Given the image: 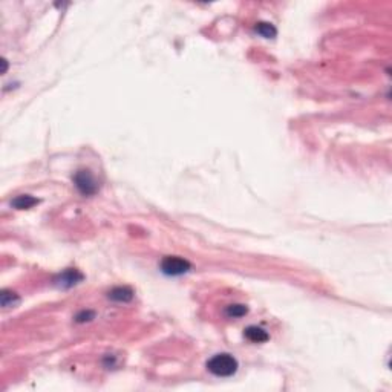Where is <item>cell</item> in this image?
<instances>
[{
	"mask_svg": "<svg viewBox=\"0 0 392 392\" xmlns=\"http://www.w3.org/2000/svg\"><path fill=\"white\" fill-rule=\"evenodd\" d=\"M238 360L230 354H216L207 362V369L216 377H231L238 371Z\"/></svg>",
	"mask_w": 392,
	"mask_h": 392,
	"instance_id": "obj_1",
	"label": "cell"
},
{
	"mask_svg": "<svg viewBox=\"0 0 392 392\" xmlns=\"http://www.w3.org/2000/svg\"><path fill=\"white\" fill-rule=\"evenodd\" d=\"M191 270V264L179 256H166L161 260V271L167 276H181Z\"/></svg>",
	"mask_w": 392,
	"mask_h": 392,
	"instance_id": "obj_2",
	"label": "cell"
},
{
	"mask_svg": "<svg viewBox=\"0 0 392 392\" xmlns=\"http://www.w3.org/2000/svg\"><path fill=\"white\" fill-rule=\"evenodd\" d=\"M74 184H75L77 190L85 196H92L98 190L97 181L89 170H78L74 175Z\"/></svg>",
	"mask_w": 392,
	"mask_h": 392,
	"instance_id": "obj_3",
	"label": "cell"
},
{
	"mask_svg": "<svg viewBox=\"0 0 392 392\" xmlns=\"http://www.w3.org/2000/svg\"><path fill=\"white\" fill-rule=\"evenodd\" d=\"M83 281V274L78 271V270H74V268H69L63 273H60L58 276L55 278L54 284L60 288H71L77 284H80Z\"/></svg>",
	"mask_w": 392,
	"mask_h": 392,
	"instance_id": "obj_4",
	"label": "cell"
},
{
	"mask_svg": "<svg viewBox=\"0 0 392 392\" xmlns=\"http://www.w3.org/2000/svg\"><path fill=\"white\" fill-rule=\"evenodd\" d=\"M244 336H245L247 340H250V342H253V343H264V342H267V340L270 339L268 333H267L264 328L254 326V325L248 326V328L244 331Z\"/></svg>",
	"mask_w": 392,
	"mask_h": 392,
	"instance_id": "obj_5",
	"label": "cell"
},
{
	"mask_svg": "<svg viewBox=\"0 0 392 392\" xmlns=\"http://www.w3.org/2000/svg\"><path fill=\"white\" fill-rule=\"evenodd\" d=\"M109 299L115 300V302H130L134 299V291L129 287H116L109 293Z\"/></svg>",
	"mask_w": 392,
	"mask_h": 392,
	"instance_id": "obj_6",
	"label": "cell"
},
{
	"mask_svg": "<svg viewBox=\"0 0 392 392\" xmlns=\"http://www.w3.org/2000/svg\"><path fill=\"white\" fill-rule=\"evenodd\" d=\"M37 204H38V200L34 198V196H29V194H20V196H17V198H14L13 203H11V206L16 207L17 210H28V209H32Z\"/></svg>",
	"mask_w": 392,
	"mask_h": 392,
	"instance_id": "obj_7",
	"label": "cell"
},
{
	"mask_svg": "<svg viewBox=\"0 0 392 392\" xmlns=\"http://www.w3.org/2000/svg\"><path fill=\"white\" fill-rule=\"evenodd\" d=\"M254 29H256L257 34H260L265 38H274V37H276V34H278V29L274 28L271 23H268V22H259Z\"/></svg>",
	"mask_w": 392,
	"mask_h": 392,
	"instance_id": "obj_8",
	"label": "cell"
},
{
	"mask_svg": "<svg viewBox=\"0 0 392 392\" xmlns=\"http://www.w3.org/2000/svg\"><path fill=\"white\" fill-rule=\"evenodd\" d=\"M20 302L19 296L13 291H8V290H4L2 294H0V303H2L4 308H10V306H14Z\"/></svg>",
	"mask_w": 392,
	"mask_h": 392,
	"instance_id": "obj_9",
	"label": "cell"
},
{
	"mask_svg": "<svg viewBox=\"0 0 392 392\" xmlns=\"http://www.w3.org/2000/svg\"><path fill=\"white\" fill-rule=\"evenodd\" d=\"M247 312H248V308L245 305H230L225 309V314L230 319H239V317L245 316Z\"/></svg>",
	"mask_w": 392,
	"mask_h": 392,
	"instance_id": "obj_10",
	"label": "cell"
},
{
	"mask_svg": "<svg viewBox=\"0 0 392 392\" xmlns=\"http://www.w3.org/2000/svg\"><path fill=\"white\" fill-rule=\"evenodd\" d=\"M94 316H95V314H94L92 311H82L80 314H77V316H75V320H77L78 323H85V322L92 320Z\"/></svg>",
	"mask_w": 392,
	"mask_h": 392,
	"instance_id": "obj_11",
	"label": "cell"
}]
</instances>
